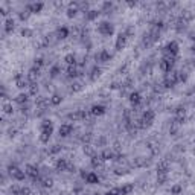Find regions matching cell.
<instances>
[{
  "label": "cell",
  "mask_w": 195,
  "mask_h": 195,
  "mask_svg": "<svg viewBox=\"0 0 195 195\" xmlns=\"http://www.w3.org/2000/svg\"><path fill=\"white\" fill-rule=\"evenodd\" d=\"M70 131V127H67V125H64V127H61L60 128V133H61V136H67V133Z\"/></svg>",
  "instance_id": "obj_2"
},
{
  "label": "cell",
  "mask_w": 195,
  "mask_h": 195,
  "mask_svg": "<svg viewBox=\"0 0 195 195\" xmlns=\"http://www.w3.org/2000/svg\"><path fill=\"white\" fill-rule=\"evenodd\" d=\"M93 113L95 114H102L104 113V107H101V105H99V107H93Z\"/></svg>",
  "instance_id": "obj_3"
},
{
  "label": "cell",
  "mask_w": 195,
  "mask_h": 195,
  "mask_svg": "<svg viewBox=\"0 0 195 195\" xmlns=\"http://www.w3.org/2000/svg\"><path fill=\"white\" fill-rule=\"evenodd\" d=\"M131 101H133V102H139V95H137V93L131 95Z\"/></svg>",
  "instance_id": "obj_4"
},
{
  "label": "cell",
  "mask_w": 195,
  "mask_h": 195,
  "mask_svg": "<svg viewBox=\"0 0 195 195\" xmlns=\"http://www.w3.org/2000/svg\"><path fill=\"white\" fill-rule=\"evenodd\" d=\"M17 101H18V102H23V101L26 102V96H25V95H20V96H18V99H17Z\"/></svg>",
  "instance_id": "obj_5"
},
{
  "label": "cell",
  "mask_w": 195,
  "mask_h": 195,
  "mask_svg": "<svg viewBox=\"0 0 195 195\" xmlns=\"http://www.w3.org/2000/svg\"><path fill=\"white\" fill-rule=\"evenodd\" d=\"M85 178L88 183H98V177L95 174H88V175H85Z\"/></svg>",
  "instance_id": "obj_1"
},
{
  "label": "cell",
  "mask_w": 195,
  "mask_h": 195,
  "mask_svg": "<svg viewBox=\"0 0 195 195\" xmlns=\"http://www.w3.org/2000/svg\"><path fill=\"white\" fill-rule=\"evenodd\" d=\"M168 66L171 67V66H172V61H168ZM162 67H163V69H166V64H162Z\"/></svg>",
  "instance_id": "obj_6"
}]
</instances>
